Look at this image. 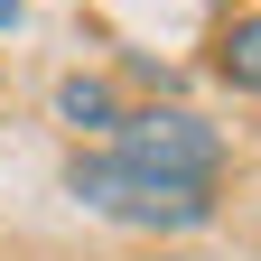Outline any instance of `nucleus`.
<instances>
[{"label":"nucleus","mask_w":261,"mask_h":261,"mask_svg":"<svg viewBox=\"0 0 261 261\" xmlns=\"http://www.w3.org/2000/svg\"><path fill=\"white\" fill-rule=\"evenodd\" d=\"M56 121L112 130V121H121V112H112V84H103V75H65V84H56Z\"/></svg>","instance_id":"nucleus-4"},{"label":"nucleus","mask_w":261,"mask_h":261,"mask_svg":"<svg viewBox=\"0 0 261 261\" xmlns=\"http://www.w3.org/2000/svg\"><path fill=\"white\" fill-rule=\"evenodd\" d=\"M215 75L233 84V93H261V10H252V19H233V28L215 38Z\"/></svg>","instance_id":"nucleus-3"},{"label":"nucleus","mask_w":261,"mask_h":261,"mask_svg":"<svg viewBox=\"0 0 261 261\" xmlns=\"http://www.w3.org/2000/svg\"><path fill=\"white\" fill-rule=\"evenodd\" d=\"M19 10H28V0H0V28H19Z\"/></svg>","instance_id":"nucleus-5"},{"label":"nucleus","mask_w":261,"mask_h":261,"mask_svg":"<svg viewBox=\"0 0 261 261\" xmlns=\"http://www.w3.org/2000/svg\"><path fill=\"white\" fill-rule=\"evenodd\" d=\"M65 196L84 215H103V224H130V233H196V224H215V187L149 177V168H130L112 149H93V159L75 149L65 159Z\"/></svg>","instance_id":"nucleus-1"},{"label":"nucleus","mask_w":261,"mask_h":261,"mask_svg":"<svg viewBox=\"0 0 261 261\" xmlns=\"http://www.w3.org/2000/svg\"><path fill=\"white\" fill-rule=\"evenodd\" d=\"M112 159H130L149 177H177V187H215L224 177V130L196 121L187 103H149V112L112 121Z\"/></svg>","instance_id":"nucleus-2"}]
</instances>
